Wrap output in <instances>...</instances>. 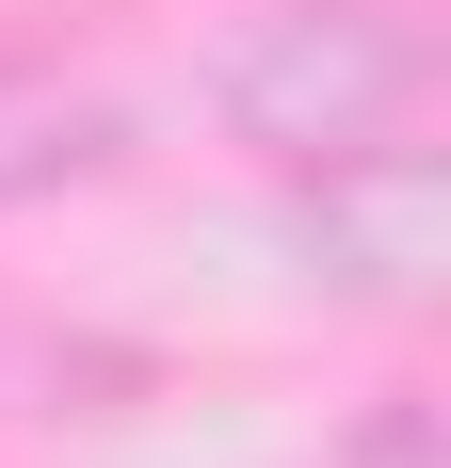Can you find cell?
Returning <instances> with one entry per match:
<instances>
[{
	"label": "cell",
	"instance_id": "obj_1",
	"mask_svg": "<svg viewBox=\"0 0 451 468\" xmlns=\"http://www.w3.org/2000/svg\"><path fill=\"white\" fill-rule=\"evenodd\" d=\"M242 130L290 145V162H355V145L419 130V33L371 16V0H307L242 48Z\"/></svg>",
	"mask_w": 451,
	"mask_h": 468
},
{
	"label": "cell",
	"instance_id": "obj_2",
	"mask_svg": "<svg viewBox=\"0 0 451 468\" xmlns=\"http://www.w3.org/2000/svg\"><path fill=\"white\" fill-rule=\"evenodd\" d=\"M48 162H65V97H16V81H0V194H33Z\"/></svg>",
	"mask_w": 451,
	"mask_h": 468
}]
</instances>
